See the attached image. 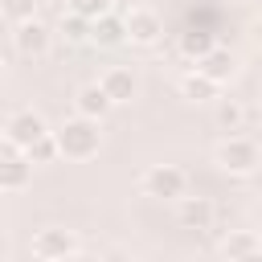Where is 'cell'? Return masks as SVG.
<instances>
[{
  "label": "cell",
  "mask_w": 262,
  "mask_h": 262,
  "mask_svg": "<svg viewBox=\"0 0 262 262\" xmlns=\"http://www.w3.org/2000/svg\"><path fill=\"white\" fill-rule=\"evenodd\" d=\"M53 135H57V143H61V156H66V160H74V164L94 160V156H98V147H102L98 119H86V115H78V111H74V119H66Z\"/></svg>",
  "instance_id": "cell-1"
},
{
  "label": "cell",
  "mask_w": 262,
  "mask_h": 262,
  "mask_svg": "<svg viewBox=\"0 0 262 262\" xmlns=\"http://www.w3.org/2000/svg\"><path fill=\"white\" fill-rule=\"evenodd\" d=\"M213 160H217V168H221L225 176H250V172H258V164H262V147H258L250 135L225 131V139L217 143Z\"/></svg>",
  "instance_id": "cell-2"
},
{
  "label": "cell",
  "mask_w": 262,
  "mask_h": 262,
  "mask_svg": "<svg viewBox=\"0 0 262 262\" xmlns=\"http://www.w3.org/2000/svg\"><path fill=\"white\" fill-rule=\"evenodd\" d=\"M143 192L160 201H180L188 192V172L180 164H151L143 172Z\"/></svg>",
  "instance_id": "cell-3"
},
{
  "label": "cell",
  "mask_w": 262,
  "mask_h": 262,
  "mask_svg": "<svg viewBox=\"0 0 262 262\" xmlns=\"http://www.w3.org/2000/svg\"><path fill=\"white\" fill-rule=\"evenodd\" d=\"M41 135H49V123L37 115V111H12L8 119H4V143H12V147H20V151H29Z\"/></svg>",
  "instance_id": "cell-4"
},
{
  "label": "cell",
  "mask_w": 262,
  "mask_h": 262,
  "mask_svg": "<svg viewBox=\"0 0 262 262\" xmlns=\"http://www.w3.org/2000/svg\"><path fill=\"white\" fill-rule=\"evenodd\" d=\"M33 160H29V151H20V147H12V143H4V164H0V192H8V196H16V192H25L29 184H33Z\"/></svg>",
  "instance_id": "cell-5"
},
{
  "label": "cell",
  "mask_w": 262,
  "mask_h": 262,
  "mask_svg": "<svg viewBox=\"0 0 262 262\" xmlns=\"http://www.w3.org/2000/svg\"><path fill=\"white\" fill-rule=\"evenodd\" d=\"M12 45H16V53H20V57L41 61V57L53 49V29H49V25H41V20L33 16V20H25V25H12Z\"/></svg>",
  "instance_id": "cell-6"
},
{
  "label": "cell",
  "mask_w": 262,
  "mask_h": 262,
  "mask_svg": "<svg viewBox=\"0 0 262 262\" xmlns=\"http://www.w3.org/2000/svg\"><path fill=\"white\" fill-rule=\"evenodd\" d=\"M78 254H82V246L70 229H41L33 237V258H41V262H61V258H78Z\"/></svg>",
  "instance_id": "cell-7"
},
{
  "label": "cell",
  "mask_w": 262,
  "mask_h": 262,
  "mask_svg": "<svg viewBox=\"0 0 262 262\" xmlns=\"http://www.w3.org/2000/svg\"><path fill=\"white\" fill-rule=\"evenodd\" d=\"M123 16H127V41H131V45H156V41L164 37V20H160L156 8L135 4V8H127Z\"/></svg>",
  "instance_id": "cell-8"
},
{
  "label": "cell",
  "mask_w": 262,
  "mask_h": 262,
  "mask_svg": "<svg viewBox=\"0 0 262 262\" xmlns=\"http://www.w3.org/2000/svg\"><path fill=\"white\" fill-rule=\"evenodd\" d=\"M176 217H180V225L184 229H213V221H217V205L209 201V196H180L176 201Z\"/></svg>",
  "instance_id": "cell-9"
},
{
  "label": "cell",
  "mask_w": 262,
  "mask_h": 262,
  "mask_svg": "<svg viewBox=\"0 0 262 262\" xmlns=\"http://www.w3.org/2000/svg\"><path fill=\"white\" fill-rule=\"evenodd\" d=\"M90 45H102V49H115V45H127V16L123 12H106L98 20H90Z\"/></svg>",
  "instance_id": "cell-10"
},
{
  "label": "cell",
  "mask_w": 262,
  "mask_h": 262,
  "mask_svg": "<svg viewBox=\"0 0 262 262\" xmlns=\"http://www.w3.org/2000/svg\"><path fill=\"white\" fill-rule=\"evenodd\" d=\"M98 82L106 86V94L115 98V106H123V102H131V98L139 94V78H135L131 66H106Z\"/></svg>",
  "instance_id": "cell-11"
},
{
  "label": "cell",
  "mask_w": 262,
  "mask_h": 262,
  "mask_svg": "<svg viewBox=\"0 0 262 262\" xmlns=\"http://www.w3.org/2000/svg\"><path fill=\"white\" fill-rule=\"evenodd\" d=\"M111 106H115V98L106 94L102 82H86V86L74 94V111L86 115V119H98V123H102V119L111 115Z\"/></svg>",
  "instance_id": "cell-12"
},
{
  "label": "cell",
  "mask_w": 262,
  "mask_h": 262,
  "mask_svg": "<svg viewBox=\"0 0 262 262\" xmlns=\"http://www.w3.org/2000/svg\"><path fill=\"white\" fill-rule=\"evenodd\" d=\"M217 254H221V258H229V262L258 258V254H262V233H254V229H229V233L221 237Z\"/></svg>",
  "instance_id": "cell-13"
},
{
  "label": "cell",
  "mask_w": 262,
  "mask_h": 262,
  "mask_svg": "<svg viewBox=\"0 0 262 262\" xmlns=\"http://www.w3.org/2000/svg\"><path fill=\"white\" fill-rule=\"evenodd\" d=\"M192 66H196L201 74H209L213 82H221V86H225V82H229V78L237 74V57H233V53H229L225 45H213V49H209V53H205L201 61H192Z\"/></svg>",
  "instance_id": "cell-14"
},
{
  "label": "cell",
  "mask_w": 262,
  "mask_h": 262,
  "mask_svg": "<svg viewBox=\"0 0 262 262\" xmlns=\"http://www.w3.org/2000/svg\"><path fill=\"white\" fill-rule=\"evenodd\" d=\"M180 94L188 102H205V98H217L221 94V82H213L209 74H201L196 66H188V74L180 78Z\"/></svg>",
  "instance_id": "cell-15"
},
{
  "label": "cell",
  "mask_w": 262,
  "mask_h": 262,
  "mask_svg": "<svg viewBox=\"0 0 262 262\" xmlns=\"http://www.w3.org/2000/svg\"><path fill=\"white\" fill-rule=\"evenodd\" d=\"M57 37L66 41V45H86L90 41V20L82 16V12H61V20H57Z\"/></svg>",
  "instance_id": "cell-16"
},
{
  "label": "cell",
  "mask_w": 262,
  "mask_h": 262,
  "mask_svg": "<svg viewBox=\"0 0 262 262\" xmlns=\"http://www.w3.org/2000/svg\"><path fill=\"white\" fill-rule=\"evenodd\" d=\"M213 45H217V41H213L209 33H201V29H196V33H184V37H180V57H184V66L201 61V57H205Z\"/></svg>",
  "instance_id": "cell-17"
},
{
  "label": "cell",
  "mask_w": 262,
  "mask_h": 262,
  "mask_svg": "<svg viewBox=\"0 0 262 262\" xmlns=\"http://www.w3.org/2000/svg\"><path fill=\"white\" fill-rule=\"evenodd\" d=\"M246 123V106L237 98H217V127L221 131H242Z\"/></svg>",
  "instance_id": "cell-18"
},
{
  "label": "cell",
  "mask_w": 262,
  "mask_h": 262,
  "mask_svg": "<svg viewBox=\"0 0 262 262\" xmlns=\"http://www.w3.org/2000/svg\"><path fill=\"white\" fill-rule=\"evenodd\" d=\"M0 12L8 25H25L37 16V0H0Z\"/></svg>",
  "instance_id": "cell-19"
},
{
  "label": "cell",
  "mask_w": 262,
  "mask_h": 262,
  "mask_svg": "<svg viewBox=\"0 0 262 262\" xmlns=\"http://www.w3.org/2000/svg\"><path fill=\"white\" fill-rule=\"evenodd\" d=\"M57 156H61V143H57V135H53V131H49V135H41V139L29 147V160H33V164H53Z\"/></svg>",
  "instance_id": "cell-20"
},
{
  "label": "cell",
  "mask_w": 262,
  "mask_h": 262,
  "mask_svg": "<svg viewBox=\"0 0 262 262\" xmlns=\"http://www.w3.org/2000/svg\"><path fill=\"white\" fill-rule=\"evenodd\" d=\"M66 8L70 12H82L86 20H98V16H106L115 8V0H66Z\"/></svg>",
  "instance_id": "cell-21"
},
{
  "label": "cell",
  "mask_w": 262,
  "mask_h": 262,
  "mask_svg": "<svg viewBox=\"0 0 262 262\" xmlns=\"http://www.w3.org/2000/svg\"><path fill=\"white\" fill-rule=\"evenodd\" d=\"M135 4H139V0H115V8H123V12H127V8H135Z\"/></svg>",
  "instance_id": "cell-22"
},
{
  "label": "cell",
  "mask_w": 262,
  "mask_h": 262,
  "mask_svg": "<svg viewBox=\"0 0 262 262\" xmlns=\"http://www.w3.org/2000/svg\"><path fill=\"white\" fill-rule=\"evenodd\" d=\"M229 4H246V0H229Z\"/></svg>",
  "instance_id": "cell-23"
},
{
  "label": "cell",
  "mask_w": 262,
  "mask_h": 262,
  "mask_svg": "<svg viewBox=\"0 0 262 262\" xmlns=\"http://www.w3.org/2000/svg\"><path fill=\"white\" fill-rule=\"evenodd\" d=\"M258 233H262V225H258Z\"/></svg>",
  "instance_id": "cell-24"
}]
</instances>
